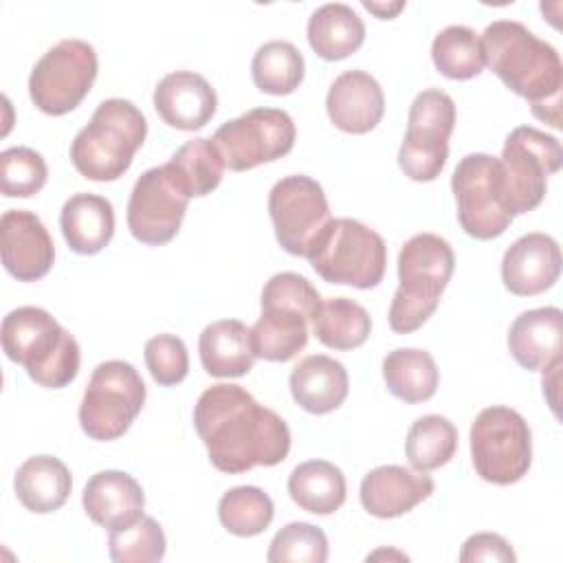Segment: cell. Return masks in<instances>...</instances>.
<instances>
[{
	"label": "cell",
	"instance_id": "obj_1",
	"mask_svg": "<svg viewBox=\"0 0 563 563\" xmlns=\"http://www.w3.org/2000/svg\"><path fill=\"white\" fill-rule=\"evenodd\" d=\"M194 427L211 464L229 475L275 466L290 451V429L284 418L233 383H218L200 394Z\"/></svg>",
	"mask_w": 563,
	"mask_h": 563
},
{
	"label": "cell",
	"instance_id": "obj_2",
	"mask_svg": "<svg viewBox=\"0 0 563 563\" xmlns=\"http://www.w3.org/2000/svg\"><path fill=\"white\" fill-rule=\"evenodd\" d=\"M479 37L486 64L506 88L523 97L537 119L561 128L563 64L556 48L517 20H495Z\"/></svg>",
	"mask_w": 563,
	"mask_h": 563
},
{
	"label": "cell",
	"instance_id": "obj_3",
	"mask_svg": "<svg viewBox=\"0 0 563 563\" xmlns=\"http://www.w3.org/2000/svg\"><path fill=\"white\" fill-rule=\"evenodd\" d=\"M2 350L22 365L31 380L46 389L70 385L79 372L77 339L57 319L37 306H20L2 319Z\"/></svg>",
	"mask_w": 563,
	"mask_h": 563
},
{
	"label": "cell",
	"instance_id": "obj_4",
	"mask_svg": "<svg viewBox=\"0 0 563 563\" xmlns=\"http://www.w3.org/2000/svg\"><path fill=\"white\" fill-rule=\"evenodd\" d=\"M147 136L145 114L128 99H103L70 143L75 169L97 183L121 178Z\"/></svg>",
	"mask_w": 563,
	"mask_h": 563
},
{
	"label": "cell",
	"instance_id": "obj_5",
	"mask_svg": "<svg viewBox=\"0 0 563 563\" xmlns=\"http://www.w3.org/2000/svg\"><path fill=\"white\" fill-rule=\"evenodd\" d=\"M455 255L451 244L435 233L409 238L398 253V288L389 306V328L396 334L416 332L435 312L451 282Z\"/></svg>",
	"mask_w": 563,
	"mask_h": 563
},
{
	"label": "cell",
	"instance_id": "obj_6",
	"mask_svg": "<svg viewBox=\"0 0 563 563\" xmlns=\"http://www.w3.org/2000/svg\"><path fill=\"white\" fill-rule=\"evenodd\" d=\"M321 301L319 290L299 273L273 275L262 288V314L251 328L255 358L286 363L308 343V323Z\"/></svg>",
	"mask_w": 563,
	"mask_h": 563
},
{
	"label": "cell",
	"instance_id": "obj_7",
	"mask_svg": "<svg viewBox=\"0 0 563 563\" xmlns=\"http://www.w3.org/2000/svg\"><path fill=\"white\" fill-rule=\"evenodd\" d=\"M306 260L323 282L367 290L385 277L387 246L367 224L354 218H332Z\"/></svg>",
	"mask_w": 563,
	"mask_h": 563
},
{
	"label": "cell",
	"instance_id": "obj_8",
	"mask_svg": "<svg viewBox=\"0 0 563 563\" xmlns=\"http://www.w3.org/2000/svg\"><path fill=\"white\" fill-rule=\"evenodd\" d=\"M475 473L490 484L510 486L532 464V433L526 418L504 405L482 409L471 424Z\"/></svg>",
	"mask_w": 563,
	"mask_h": 563
},
{
	"label": "cell",
	"instance_id": "obj_9",
	"mask_svg": "<svg viewBox=\"0 0 563 563\" xmlns=\"http://www.w3.org/2000/svg\"><path fill=\"white\" fill-rule=\"evenodd\" d=\"M145 405V383L128 361H103L92 369L79 405L81 431L99 442L121 438Z\"/></svg>",
	"mask_w": 563,
	"mask_h": 563
},
{
	"label": "cell",
	"instance_id": "obj_10",
	"mask_svg": "<svg viewBox=\"0 0 563 563\" xmlns=\"http://www.w3.org/2000/svg\"><path fill=\"white\" fill-rule=\"evenodd\" d=\"M451 189L457 202V222L466 235L493 240L510 227L515 216L508 209L497 156L484 152L466 154L453 169Z\"/></svg>",
	"mask_w": 563,
	"mask_h": 563
},
{
	"label": "cell",
	"instance_id": "obj_11",
	"mask_svg": "<svg viewBox=\"0 0 563 563\" xmlns=\"http://www.w3.org/2000/svg\"><path fill=\"white\" fill-rule=\"evenodd\" d=\"M99 70L95 46L66 37L48 48L29 75V95L37 110L62 117L75 110L90 92Z\"/></svg>",
	"mask_w": 563,
	"mask_h": 563
},
{
	"label": "cell",
	"instance_id": "obj_12",
	"mask_svg": "<svg viewBox=\"0 0 563 563\" xmlns=\"http://www.w3.org/2000/svg\"><path fill=\"white\" fill-rule=\"evenodd\" d=\"M563 163V147L556 136L532 125L515 128L504 143L499 165L504 189L512 216H521L541 205L548 191V176Z\"/></svg>",
	"mask_w": 563,
	"mask_h": 563
},
{
	"label": "cell",
	"instance_id": "obj_13",
	"mask_svg": "<svg viewBox=\"0 0 563 563\" xmlns=\"http://www.w3.org/2000/svg\"><path fill=\"white\" fill-rule=\"evenodd\" d=\"M455 125V101L440 88L416 95L407 114V132L398 165L416 183L435 180L449 158V136Z\"/></svg>",
	"mask_w": 563,
	"mask_h": 563
},
{
	"label": "cell",
	"instance_id": "obj_14",
	"mask_svg": "<svg viewBox=\"0 0 563 563\" xmlns=\"http://www.w3.org/2000/svg\"><path fill=\"white\" fill-rule=\"evenodd\" d=\"M295 121L282 108H251L222 123L209 139L222 165L246 172L286 156L295 145Z\"/></svg>",
	"mask_w": 563,
	"mask_h": 563
},
{
	"label": "cell",
	"instance_id": "obj_15",
	"mask_svg": "<svg viewBox=\"0 0 563 563\" xmlns=\"http://www.w3.org/2000/svg\"><path fill=\"white\" fill-rule=\"evenodd\" d=\"M268 216L279 246L295 257H306L332 220L323 187L303 174L284 176L271 187Z\"/></svg>",
	"mask_w": 563,
	"mask_h": 563
},
{
	"label": "cell",
	"instance_id": "obj_16",
	"mask_svg": "<svg viewBox=\"0 0 563 563\" xmlns=\"http://www.w3.org/2000/svg\"><path fill=\"white\" fill-rule=\"evenodd\" d=\"M189 196L172 180L165 165L145 169L128 200V229L134 240L161 246L176 238Z\"/></svg>",
	"mask_w": 563,
	"mask_h": 563
},
{
	"label": "cell",
	"instance_id": "obj_17",
	"mask_svg": "<svg viewBox=\"0 0 563 563\" xmlns=\"http://www.w3.org/2000/svg\"><path fill=\"white\" fill-rule=\"evenodd\" d=\"M2 264L18 282L42 279L55 262V244L44 222L29 209H9L0 218Z\"/></svg>",
	"mask_w": 563,
	"mask_h": 563
},
{
	"label": "cell",
	"instance_id": "obj_18",
	"mask_svg": "<svg viewBox=\"0 0 563 563\" xmlns=\"http://www.w3.org/2000/svg\"><path fill=\"white\" fill-rule=\"evenodd\" d=\"M561 275L559 242L541 231L515 240L501 260V282L519 297H534L556 284Z\"/></svg>",
	"mask_w": 563,
	"mask_h": 563
},
{
	"label": "cell",
	"instance_id": "obj_19",
	"mask_svg": "<svg viewBox=\"0 0 563 563\" xmlns=\"http://www.w3.org/2000/svg\"><path fill=\"white\" fill-rule=\"evenodd\" d=\"M154 108L169 128L194 132L213 119L218 95L200 73L176 70L156 84Z\"/></svg>",
	"mask_w": 563,
	"mask_h": 563
},
{
	"label": "cell",
	"instance_id": "obj_20",
	"mask_svg": "<svg viewBox=\"0 0 563 563\" xmlns=\"http://www.w3.org/2000/svg\"><path fill=\"white\" fill-rule=\"evenodd\" d=\"M435 482L420 471L398 464L372 468L361 482V504L378 519H394L413 510L420 501L431 497Z\"/></svg>",
	"mask_w": 563,
	"mask_h": 563
},
{
	"label": "cell",
	"instance_id": "obj_21",
	"mask_svg": "<svg viewBox=\"0 0 563 563\" xmlns=\"http://www.w3.org/2000/svg\"><path fill=\"white\" fill-rule=\"evenodd\" d=\"M330 121L347 134H367L385 114L380 84L365 70L341 73L325 95Z\"/></svg>",
	"mask_w": 563,
	"mask_h": 563
},
{
	"label": "cell",
	"instance_id": "obj_22",
	"mask_svg": "<svg viewBox=\"0 0 563 563\" xmlns=\"http://www.w3.org/2000/svg\"><path fill=\"white\" fill-rule=\"evenodd\" d=\"M86 515L101 528H125L143 517L145 495L141 484L123 471L95 473L81 493Z\"/></svg>",
	"mask_w": 563,
	"mask_h": 563
},
{
	"label": "cell",
	"instance_id": "obj_23",
	"mask_svg": "<svg viewBox=\"0 0 563 563\" xmlns=\"http://www.w3.org/2000/svg\"><path fill=\"white\" fill-rule=\"evenodd\" d=\"M508 350L528 372H541L561 361L563 312L556 306L521 312L508 330Z\"/></svg>",
	"mask_w": 563,
	"mask_h": 563
},
{
	"label": "cell",
	"instance_id": "obj_24",
	"mask_svg": "<svg viewBox=\"0 0 563 563\" xmlns=\"http://www.w3.org/2000/svg\"><path fill=\"white\" fill-rule=\"evenodd\" d=\"M288 385L292 400L303 411L323 416L343 405L350 378L341 361L325 354H310L292 367Z\"/></svg>",
	"mask_w": 563,
	"mask_h": 563
},
{
	"label": "cell",
	"instance_id": "obj_25",
	"mask_svg": "<svg viewBox=\"0 0 563 563\" xmlns=\"http://www.w3.org/2000/svg\"><path fill=\"white\" fill-rule=\"evenodd\" d=\"M59 229L70 251L95 255L103 251L114 235V207L103 196L79 191L64 202Z\"/></svg>",
	"mask_w": 563,
	"mask_h": 563
},
{
	"label": "cell",
	"instance_id": "obj_26",
	"mask_svg": "<svg viewBox=\"0 0 563 563\" xmlns=\"http://www.w3.org/2000/svg\"><path fill=\"white\" fill-rule=\"evenodd\" d=\"M200 363L209 376L238 378L253 369L255 354L251 328L240 319H220L209 323L198 339Z\"/></svg>",
	"mask_w": 563,
	"mask_h": 563
},
{
	"label": "cell",
	"instance_id": "obj_27",
	"mask_svg": "<svg viewBox=\"0 0 563 563\" xmlns=\"http://www.w3.org/2000/svg\"><path fill=\"white\" fill-rule=\"evenodd\" d=\"M13 488L26 510L46 515L66 504L73 488V477L59 457L33 455L18 466Z\"/></svg>",
	"mask_w": 563,
	"mask_h": 563
},
{
	"label": "cell",
	"instance_id": "obj_28",
	"mask_svg": "<svg viewBox=\"0 0 563 563\" xmlns=\"http://www.w3.org/2000/svg\"><path fill=\"white\" fill-rule=\"evenodd\" d=\"M310 48L325 62L356 53L365 42V24L345 2H328L312 11L306 26Z\"/></svg>",
	"mask_w": 563,
	"mask_h": 563
},
{
	"label": "cell",
	"instance_id": "obj_29",
	"mask_svg": "<svg viewBox=\"0 0 563 563\" xmlns=\"http://www.w3.org/2000/svg\"><path fill=\"white\" fill-rule=\"evenodd\" d=\"M288 495L306 512L332 515L345 504V475L328 460L301 462L288 477Z\"/></svg>",
	"mask_w": 563,
	"mask_h": 563
},
{
	"label": "cell",
	"instance_id": "obj_30",
	"mask_svg": "<svg viewBox=\"0 0 563 563\" xmlns=\"http://www.w3.org/2000/svg\"><path fill=\"white\" fill-rule=\"evenodd\" d=\"M383 380L391 396L416 405L435 394L440 369L427 350L396 347L383 358Z\"/></svg>",
	"mask_w": 563,
	"mask_h": 563
},
{
	"label": "cell",
	"instance_id": "obj_31",
	"mask_svg": "<svg viewBox=\"0 0 563 563\" xmlns=\"http://www.w3.org/2000/svg\"><path fill=\"white\" fill-rule=\"evenodd\" d=\"M314 336L330 350H354L363 345L372 332L369 312L354 299H321L312 319Z\"/></svg>",
	"mask_w": 563,
	"mask_h": 563
},
{
	"label": "cell",
	"instance_id": "obj_32",
	"mask_svg": "<svg viewBox=\"0 0 563 563\" xmlns=\"http://www.w3.org/2000/svg\"><path fill=\"white\" fill-rule=\"evenodd\" d=\"M165 169L189 198H202L220 185L224 165L211 141L196 136L172 154Z\"/></svg>",
	"mask_w": 563,
	"mask_h": 563
},
{
	"label": "cell",
	"instance_id": "obj_33",
	"mask_svg": "<svg viewBox=\"0 0 563 563\" xmlns=\"http://www.w3.org/2000/svg\"><path fill=\"white\" fill-rule=\"evenodd\" d=\"M303 55L286 40L264 42L251 59L253 84L266 95H290L303 79Z\"/></svg>",
	"mask_w": 563,
	"mask_h": 563
},
{
	"label": "cell",
	"instance_id": "obj_34",
	"mask_svg": "<svg viewBox=\"0 0 563 563\" xmlns=\"http://www.w3.org/2000/svg\"><path fill=\"white\" fill-rule=\"evenodd\" d=\"M455 451L457 429L446 416H420L407 431L405 453L409 464L420 473H429L444 466L455 455Z\"/></svg>",
	"mask_w": 563,
	"mask_h": 563
},
{
	"label": "cell",
	"instance_id": "obj_35",
	"mask_svg": "<svg viewBox=\"0 0 563 563\" xmlns=\"http://www.w3.org/2000/svg\"><path fill=\"white\" fill-rule=\"evenodd\" d=\"M431 59L440 75L457 81L477 77L486 66L482 37L464 24H449L433 37Z\"/></svg>",
	"mask_w": 563,
	"mask_h": 563
},
{
	"label": "cell",
	"instance_id": "obj_36",
	"mask_svg": "<svg viewBox=\"0 0 563 563\" xmlns=\"http://www.w3.org/2000/svg\"><path fill=\"white\" fill-rule=\"evenodd\" d=\"M275 517V504L257 486L229 488L218 501V519L222 528L235 537L262 534Z\"/></svg>",
	"mask_w": 563,
	"mask_h": 563
},
{
	"label": "cell",
	"instance_id": "obj_37",
	"mask_svg": "<svg viewBox=\"0 0 563 563\" xmlns=\"http://www.w3.org/2000/svg\"><path fill=\"white\" fill-rule=\"evenodd\" d=\"M165 550L167 539L161 523L145 515L125 528L110 530L108 537V552L114 563H156Z\"/></svg>",
	"mask_w": 563,
	"mask_h": 563
},
{
	"label": "cell",
	"instance_id": "obj_38",
	"mask_svg": "<svg viewBox=\"0 0 563 563\" xmlns=\"http://www.w3.org/2000/svg\"><path fill=\"white\" fill-rule=\"evenodd\" d=\"M48 178L46 161L40 152L18 145L0 154V187L7 198H31Z\"/></svg>",
	"mask_w": 563,
	"mask_h": 563
},
{
	"label": "cell",
	"instance_id": "obj_39",
	"mask_svg": "<svg viewBox=\"0 0 563 563\" xmlns=\"http://www.w3.org/2000/svg\"><path fill=\"white\" fill-rule=\"evenodd\" d=\"M268 563H323L328 561V537L319 526L292 521L284 526L271 541Z\"/></svg>",
	"mask_w": 563,
	"mask_h": 563
},
{
	"label": "cell",
	"instance_id": "obj_40",
	"mask_svg": "<svg viewBox=\"0 0 563 563\" xmlns=\"http://www.w3.org/2000/svg\"><path fill=\"white\" fill-rule=\"evenodd\" d=\"M145 365L161 387H174L189 372L187 345L176 334H156L145 343Z\"/></svg>",
	"mask_w": 563,
	"mask_h": 563
},
{
	"label": "cell",
	"instance_id": "obj_41",
	"mask_svg": "<svg viewBox=\"0 0 563 563\" xmlns=\"http://www.w3.org/2000/svg\"><path fill=\"white\" fill-rule=\"evenodd\" d=\"M462 563H475V561H499V563H512L517 561L515 550L510 543L495 532H477L471 534L460 550Z\"/></svg>",
	"mask_w": 563,
	"mask_h": 563
},
{
	"label": "cell",
	"instance_id": "obj_42",
	"mask_svg": "<svg viewBox=\"0 0 563 563\" xmlns=\"http://www.w3.org/2000/svg\"><path fill=\"white\" fill-rule=\"evenodd\" d=\"M363 7L367 9V11H372L376 18H380V20H391L394 15H398L402 9H405V2H363Z\"/></svg>",
	"mask_w": 563,
	"mask_h": 563
}]
</instances>
